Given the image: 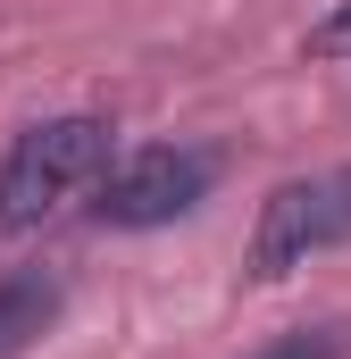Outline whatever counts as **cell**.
<instances>
[{"label": "cell", "mask_w": 351, "mask_h": 359, "mask_svg": "<svg viewBox=\"0 0 351 359\" xmlns=\"http://www.w3.org/2000/svg\"><path fill=\"white\" fill-rule=\"evenodd\" d=\"M59 318H67V284L51 268H8L0 276V359H25Z\"/></svg>", "instance_id": "4"}, {"label": "cell", "mask_w": 351, "mask_h": 359, "mask_svg": "<svg viewBox=\"0 0 351 359\" xmlns=\"http://www.w3.org/2000/svg\"><path fill=\"white\" fill-rule=\"evenodd\" d=\"M109 168V117H42L0 159V234H34Z\"/></svg>", "instance_id": "1"}, {"label": "cell", "mask_w": 351, "mask_h": 359, "mask_svg": "<svg viewBox=\"0 0 351 359\" xmlns=\"http://www.w3.org/2000/svg\"><path fill=\"white\" fill-rule=\"evenodd\" d=\"M209 184H218V151L151 142V151H126L117 168L92 176V217L117 234H151V226H176L184 209H201Z\"/></svg>", "instance_id": "2"}, {"label": "cell", "mask_w": 351, "mask_h": 359, "mask_svg": "<svg viewBox=\"0 0 351 359\" xmlns=\"http://www.w3.org/2000/svg\"><path fill=\"white\" fill-rule=\"evenodd\" d=\"M243 359H351V318H318V326L267 334L260 351H243Z\"/></svg>", "instance_id": "5"}, {"label": "cell", "mask_w": 351, "mask_h": 359, "mask_svg": "<svg viewBox=\"0 0 351 359\" xmlns=\"http://www.w3.org/2000/svg\"><path fill=\"white\" fill-rule=\"evenodd\" d=\"M318 50H351V0L326 17V25H318Z\"/></svg>", "instance_id": "6"}, {"label": "cell", "mask_w": 351, "mask_h": 359, "mask_svg": "<svg viewBox=\"0 0 351 359\" xmlns=\"http://www.w3.org/2000/svg\"><path fill=\"white\" fill-rule=\"evenodd\" d=\"M343 243H351V168L293 176L267 192L260 226H251V276L276 284V276L310 268L318 251H343Z\"/></svg>", "instance_id": "3"}]
</instances>
